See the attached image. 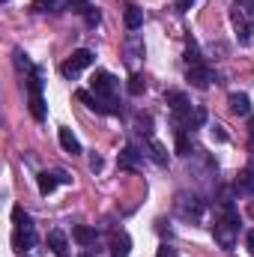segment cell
Wrapping results in <instances>:
<instances>
[{
    "mask_svg": "<svg viewBox=\"0 0 254 257\" xmlns=\"http://www.w3.org/2000/svg\"><path fill=\"white\" fill-rule=\"evenodd\" d=\"M159 257H174V251H171V248L165 245V248H159Z\"/></svg>",
    "mask_w": 254,
    "mask_h": 257,
    "instance_id": "29",
    "label": "cell"
},
{
    "mask_svg": "<svg viewBox=\"0 0 254 257\" xmlns=\"http://www.w3.org/2000/svg\"><path fill=\"white\" fill-rule=\"evenodd\" d=\"M191 3H194V0H177V9L186 12V9H191Z\"/></svg>",
    "mask_w": 254,
    "mask_h": 257,
    "instance_id": "26",
    "label": "cell"
},
{
    "mask_svg": "<svg viewBox=\"0 0 254 257\" xmlns=\"http://www.w3.org/2000/svg\"><path fill=\"white\" fill-rule=\"evenodd\" d=\"M212 138H215V141H227V135L221 132V126H215V128H212Z\"/></svg>",
    "mask_w": 254,
    "mask_h": 257,
    "instance_id": "24",
    "label": "cell"
},
{
    "mask_svg": "<svg viewBox=\"0 0 254 257\" xmlns=\"http://www.w3.org/2000/svg\"><path fill=\"white\" fill-rule=\"evenodd\" d=\"M227 102H230V111H233V114H239V117H248V114H251V99H248L245 93H233Z\"/></svg>",
    "mask_w": 254,
    "mask_h": 257,
    "instance_id": "7",
    "label": "cell"
},
{
    "mask_svg": "<svg viewBox=\"0 0 254 257\" xmlns=\"http://www.w3.org/2000/svg\"><path fill=\"white\" fill-rule=\"evenodd\" d=\"M123 18H126L129 30H138V27L144 24V12H141L138 6H126V15H123Z\"/></svg>",
    "mask_w": 254,
    "mask_h": 257,
    "instance_id": "12",
    "label": "cell"
},
{
    "mask_svg": "<svg viewBox=\"0 0 254 257\" xmlns=\"http://www.w3.org/2000/svg\"><path fill=\"white\" fill-rule=\"evenodd\" d=\"M30 93V114H33V120H45V102H42V90H27Z\"/></svg>",
    "mask_w": 254,
    "mask_h": 257,
    "instance_id": "8",
    "label": "cell"
},
{
    "mask_svg": "<svg viewBox=\"0 0 254 257\" xmlns=\"http://www.w3.org/2000/svg\"><path fill=\"white\" fill-rule=\"evenodd\" d=\"M248 138H251V147H254V120L248 123Z\"/></svg>",
    "mask_w": 254,
    "mask_h": 257,
    "instance_id": "30",
    "label": "cell"
},
{
    "mask_svg": "<svg viewBox=\"0 0 254 257\" xmlns=\"http://www.w3.org/2000/svg\"><path fill=\"white\" fill-rule=\"evenodd\" d=\"M215 242L221 245V248H233V242H236V233H239V215H236V209L233 206H227L224 209V215L215 221Z\"/></svg>",
    "mask_w": 254,
    "mask_h": 257,
    "instance_id": "1",
    "label": "cell"
},
{
    "mask_svg": "<svg viewBox=\"0 0 254 257\" xmlns=\"http://www.w3.org/2000/svg\"><path fill=\"white\" fill-rule=\"evenodd\" d=\"M132 251V242H129L126 233H120V236H114V254L117 257H126Z\"/></svg>",
    "mask_w": 254,
    "mask_h": 257,
    "instance_id": "15",
    "label": "cell"
},
{
    "mask_svg": "<svg viewBox=\"0 0 254 257\" xmlns=\"http://www.w3.org/2000/svg\"><path fill=\"white\" fill-rule=\"evenodd\" d=\"M236 189L245 194H254V171H242L239 180H236Z\"/></svg>",
    "mask_w": 254,
    "mask_h": 257,
    "instance_id": "14",
    "label": "cell"
},
{
    "mask_svg": "<svg viewBox=\"0 0 254 257\" xmlns=\"http://www.w3.org/2000/svg\"><path fill=\"white\" fill-rule=\"evenodd\" d=\"M51 3H54V0H36V3H33V9H42V6H51Z\"/></svg>",
    "mask_w": 254,
    "mask_h": 257,
    "instance_id": "28",
    "label": "cell"
},
{
    "mask_svg": "<svg viewBox=\"0 0 254 257\" xmlns=\"http://www.w3.org/2000/svg\"><path fill=\"white\" fill-rule=\"evenodd\" d=\"M90 168H93V171H102V159H99V156H93V159H90Z\"/></svg>",
    "mask_w": 254,
    "mask_h": 257,
    "instance_id": "25",
    "label": "cell"
},
{
    "mask_svg": "<svg viewBox=\"0 0 254 257\" xmlns=\"http://www.w3.org/2000/svg\"><path fill=\"white\" fill-rule=\"evenodd\" d=\"M144 87H147V84H144V78H141V75H132V78H129V93H132V96H141V93H144Z\"/></svg>",
    "mask_w": 254,
    "mask_h": 257,
    "instance_id": "19",
    "label": "cell"
},
{
    "mask_svg": "<svg viewBox=\"0 0 254 257\" xmlns=\"http://www.w3.org/2000/svg\"><path fill=\"white\" fill-rule=\"evenodd\" d=\"M12 221H15V227H24V230H33V218L21 209V206H15L12 209Z\"/></svg>",
    "mask_w": 254,
    "mask_h": 257,
    "instance_id": "13",
    "label": "cell"
},
{
    "mask_svg": "<svg viewBox=\"0 0 254 257\" xmlns=\"http://www.w3.org/2000/svg\"><path fill=\"white\" fill-rule=\"evenodd\" d=\"M48 248L57 257H69V242H66L63 230H51V233H48Z\"/></svg>",
    "mask_w": 254,
    "mask_h": 257,
    "instance_id": "6",
    "label": "cell"
},
{
    "mask_svg": "<svg viewBox=\"0 0 254 257\" xmlns=\"http://www.w3.org/2000/svg\"><path fill=\"white\" fill-rule=\"evenodd\" d=\"M72 236H75L78 245H93V242H96V230L87 227V224H78V227L72 230Z\"/></svg>",
    "mask_w": 254,
    "mask_h": 257,
    "instance_id": "9",
    "label": "cell"
},
{
    "mask_svg": "<svg viewBox=\"0 0 254 257\" xmlns=\"http://www.w3.org/2000/svg\"><path fill=\"white\" fill-rule=\"evenodd\" d=\"M81 257H90V254H81Z\"/></svg>",
    "mask_w": 254,
    "mask_h": 257,
    "instance_id": "31",
    "label": "cell"
},
{
    "mask_svg": "<svg viewBox=\"0 0 254 257\" xmlns=\"http://www.w3.org/2000/svg\"><path fill=\"white\" fill-rule=\"evenodd\" d=\"M177 153H180V156H189L191 153V141H189V135H186L183 128L177 132Z\"/></svg>",
    "mask_w": 254,
    "mask_h": 257,
    "instance_id": "18",
    "label": "cell"
},
{
    "mask_svg": "<svg viewBox=\"0 0 254 257\" xmlns=\"http://www.w3.org/2000/svg\"><path fill=\"white\" fill-rule=\"evenodd\" d=\"M189 81L197 87V90H206V87H209V81H212V72H209L203 63L191 66V69H189Z\"/></svg>",
    "mask_w": 254,
    "mask_h": 257,
    "instance_id": "5",
    "label": "cell"
},
{
    "mask_svg": "<svg viewBox=\"0 0 254 257\" xmlns=\"http://www.w3.org/2000/svg\"><path fill=\"white\" fill-rule=\"evenodd\" d=\"M186 60H189V66H200V54H197L194 42H189V48H186Z\"/></svg>",
    "mask_w": 254,
    "mask_h": 257,
    "instance_id": "20",
    "label": "cell"
},
{
    "mask_svg": "<svg viewBox=\"0 0 254 257\" xmlns=\"http://www.w3.org/2000/svg\"><path fill=\"white\" fill-rule=\"evenodd\" d=\"M87 66H93V51L78 48V51H72V57L60 66V72H63L66 78H72V75H78V72H81V69H87Z\"/></svg>",
    "mask_w": 254,
    "mask_h": 257,
    "instance_id": "2",
    "label": "cell"
},
{
    "mask_svg": "<svg viewBox=\"0 0 254 257\" xmlns=\"http://www.w3.org/2000/svg\"><path fill=\"white\" fill-rule=\"evenodd\" d=\"M60 147H63L66 153H72V156L81 153V144H78V138L72 135V128H60Z\"/></svg>",
    "mask_w": 254,
    "mask_h": 257,
    "instance_id": "10",
    "label": "cell"
},
{
    "mask_svg": "<svg viewBox=\"0 0 254 257\" xmlns=\"http://www.w3.org/2000/svg\"><path fill=\"white\" fill-rule=\"evenodd\" d=\"M153 159H156L159 165H168V156H165V147H162V144H156V141H153Z\"/></svg>",
    "mask_w": 254,
    "mask_h": 257,
    "instance_id": "21",
    "label": "cell"
},
{
    "mask_svg": "<svg viewBox=\"0 0 254 257\" xmlns=\"http://www.w3.org/2000/svg\"><path fill=\"white\" fill-rule=\"evenodd\" d=\"M15 66H18V69H30V60H27V57L18 51V54H15Z\"/></svg>",
    "mask_w": 254,
    "mask_h": 257,
    "instance_id": "22",
    "label": "cell"
},
{
    "mask_svg": "<svg viewBox=\"0 0 254 257\" xmlns=\"http://www.w3.org/2000/svg\"><path fill=\"white\" fill-rule=\"evenodd\" d=\"M165 102H168L174 111H180V108H186V105H189V102H186V96H183V93H177V90L165 93Z\"/></svg>",
    "mask_w": 254,
    "mask_h": 257,
    "instance_id": "16",
    "label": "cell"
},
{
    "mask_svg": "<svg viewBox=\"0 0 254 257\" xmlns=\"http://www.w3.org/2000/svg\"><path fill=\"white\" fill-rule=\"evenodd\" d=\"M36 183H39V192H42V194H51L54 189H57L60 177H57V174H48V171H45V174H39V177H36Z\"/></svg>",
    "mask_w": 254,
    "mask_h": 257,
    "instance_id": "11",
    "label": "cell"
},
{
    "mask_svg": "<svg viewBox=\"0 0 254 257\" xmlns=\"http://www.w3.org/2000/svg\"><path fill=\"white\" fill-rule=\"evenodd\" d=\"M138 165V153L132 150V147H126L123 153H120V168H126V171H132Z\"/></svg>",
    "mask_w": 254,
    "mask_h": 257,
    "instance_id": "17",
    "label": "cell"
},
{
    "mask_svg": "<svg viewBox=\"0 0 254 257\" xmlns=\"http://www.w3.org/2000/svg\"><path fill=\"white\" fill-rule=\"evenodd\" d=\"M33 242H36V233H33V230H24V227H15V233H12V248H15L18 254H24V251H30V248H33Z\"/></svg>",
    "mask_w": 254,
    "mask_h": 257,
    "instance_id": "4",
    "label": "cell"
},
{
    "mask_svg": "<svg viewBox=\"0 0 254 257\" xmlns=\"http://www.w3.org/2000/svg\"><path fill=\"white\" fill-rule=\"evenodd\" d=\"M90 87H93V93H96V96L111 99V96H114V90H117V78H114L111 72H96V75L90 78Z\"/></svg>",
    "mask_w": 254,
    "mask_h": 257,
    "instance_id": "3",
    "label": "cell"
},
{
    "mask_svg": "<svg viewBox=\"0 0 254 257\" xmlns=\"http://www.w3.org/2000/svg\"><path fill=\"white\" fill-rule=\"evenodd\" d=\"M245 242H248V251H251V257H254V230H248V236H245Z\"/></svg>",
    "mask_w": 254,
    "mask_h": 257,
    "instance_id": "27",
    "label": "cell"
},
{
    "mask_svg": "<svg viewBox=\"0 0 254 257\" xmlns=\"http://www.w3.org/2000/svg\"><path fill=\"white\" fill-rule=\"evenodd\" d=\"M99 18H102V15H99L96 9H90V12H87V24H99Z\"/></svg>",
    "mask_w": 254,
    "mask_h": 257,
    "instance_id": "23",
    "label": "cell"
}]
</instances>
